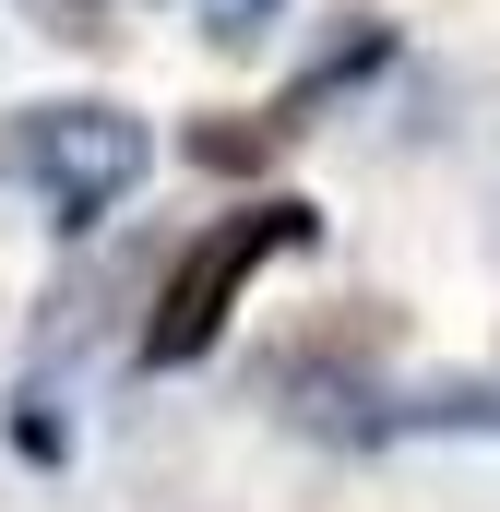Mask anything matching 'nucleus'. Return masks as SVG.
<instances>
[{"label":"nucleus","instance_id":"nucleus-1","mask_svg":"<svg viewBox=\"0 0 500 512\" xmlns=\"http://www.w3.org/2000/svg\"><path fill=\"white\" fill-rule=\"evenodd\" d=\"M322 239V215L310 203H239V215H215V239H191L179 274L155 286V322H143V370H191L215 334H227V310H239V286L262 262L310 251Z\"/></svg>","mask_w":500,"mask_h":512},{"label":"nucleus","instance_id":"nucleus-2","mask_svg":"<svg viewBox=\"0 0 500 512\" xmlns=\"http://www.w3.org/2000/svg\"><path fill=\"white\" fill-rule=\"evenodd\" d=\"M143 155H155V143H143L131 108H24V120L0 131V167H12L24 191H48L60 227H96L131 179H143Z\"/></svg>","mask_w":500,"mask_h":512}]
</instances>
